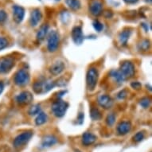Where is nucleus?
Returning a JSON list of instances; mask_svg holds the SVG:
<instances>
[{
	"instance_id": "nucleus-1",
	"label": "nucleus",
	"mask_w": 152,
	"mask_h": 152,
	"mask_svg": "<svg viewBox=\"0 0 152 152\" xmlns=\"http://www.w3.org/2000/svg\"><path fill=\"white\" fill-rule=\"evenodd\" d=\"M68 107H69V104L67 102L62 100H58L53 103L51 109L55 116L62 117L65 115Z\"/></svg>"
},
{
	"instance_id": "nucleus-2",
	"label": "nucleus",
	"mask_w": 152,
	"mask_h": 152,
	"mask_svg": "<svg viewBox=\"0 0 152 152\" xmlns=\"http://www.w3.org/2000/svg\"><path fill=\"white\" fill-rule=\"evenodd\" d=\"M98 71L96 68H90L86 74V84L88 90L92 91L96 88L98 81Z\"/></svg>"
},
{
	"instance_id": "nucleus-3",
	"label": "nucleus",
	"mask_w": 152,
	"mask_h": 152,
	"mask_svg": "<svg viewBox=\"0 0 152 152\" xmlns=\"http://www.w3.org/2000/svg\"><path fill=\"white\" fill-rule=\"evenodd\" d=\"M30 73L27 69H21L18 71L15 75V85L18 86H25L30 82Z\"/></svg>"
},
{
	"instance_id": "nucleus-4",
	"label": "nucleus",
	"mask_w": 152,
	"mask_h": 152,
	"mask_svg": "<svg viewBox=\"0 0 152 152\" xmlns=\"http://www.w3.org/2000/svg\"><path fill=\"white\" fill-rule=\"evenodd\" d=\"M33 135H34V133L31 131H27V132H23L22 134H19L14 140V142H13L14 147L15 148H20V147H23L30 141Z\"/></svg>"
},
{
	"instance_id": "nucleus-5",
	"label": "nucleus",
	"mask_w": 152,
	"mask_h": 152,
	"mask_svg": "<svg viewBox=\"0 0 152 152\" xmlns=\"http://www.w3.org/2000/svg\"><path fill=\"white\" fill-rule=\"evenodd\" d=\"M119 70H120V72L122 73L126 80L127 78L132 77L135 72V65H133V63H132L131 61H124L121 64V66H120Z\"/></svg>"
},
{
	"instance_id": "nucleus-6",
	"label": "nucleus",
	"mask_w": 152,
	"mask_h": 152,
	"mask_svg": "<svg viewBox=\"0 0 152 152\" xmlns=\"http://www.w3.org/2000/svg\"><path fill=\"white\" fill-rule=\"evenodd\" d=\"M59 41H60V37H59L58 33L54 31V30L52 31L49 35V37H48V50L50 52H55L58 49V45H59Z\"/></svg>"
},
{
	"instance_id": "nucleus-7",
	"label": "nucleus",
	"mask_w": 152,
	"mask_h": 152,
	"mask_svg": "<svg viewBox=\"0 0 152 152\" xmlns=\"http://www.w3.org/2000/svg\"><path fill=\"white\" fill-rule=\"evenodd\" d=\"M15 66V61L11 58H0V74L7 73Z\"/></svg>"
},
{
	"instance_id": "nucleus-8",
	"label": "nucleus",
	"mask_w": 152,
	"mask_h": 152,
	"mask_svg": "<svg viewBox=\"0 0 152 152\" xmlns=\"http://www.w3.org/2000/svg\"><path fill=\"white\" fill-rule=\"evenodd\" d=\"M25 17V9L20 6H13V18L16 23L19 24L23 21Z\"/></svg>"
},
{
	"instance_id": "nucleus-9",
	"label": "nucleus",
	"mask_w": 152,
	"mask_h": 152,
	"mask_svg": "<svg viewBox=\"0 0 152 152\" xmlns=\"http://www.w3.org/2000/svg\"><path fill=\"white\" fill-rule=\"evenodd\" d=\"M33 95L30 92L25 91V92H21L20 94H18L16 96V101H17L19 104H29L33 101Z\"/></svg>"
},
{
	"instance_id": "nucleus-10",
	"label": "nucleus",
	"mask_w": 152,
	"mask_h": 152,
	"mask_svg": "<svg viewBox=\"0 0 152 152\" xmlns=\"http://www.w3.org/2000/svg\"><path fill=\"white\" fill-rule=\"evenodd\" d=\"M72 40L77 45H80L84 41V35H83L82 28L80 26H75L72 30Z\"/></svg>"
},
{
	"instance_id": "nucleus-11",
	"label": "nucleus",
	"mask_w": 152,
	"mask_h": 152,
	"mask_svg": "<svg viewBox=\"0 0 152 152\" xmlns=\"http://www.w3.org/2000/svg\"><path fill=\"white\" fill-rule=\"evenodd\" d=\"M65 63L61 61H58L54 62L50 66V72L53 76H58V75H60L65 70Z\"/></svg>"
},
{
	"instance_id": "nucleus-12",
	"label": "nucleus",
	"mask_w": 152,
	"mask_h": 152,
	"mask_svg": "<svg viewBox=\"0 0 152 152\" xmlns=\"http://www.w3.org/2000/svg\"><path fill=\"white\" fill-rule=\"evenodd\" d=\"M42 18V14L39 9H34L30 13V24L31 26H36L40 23Z\"/></svg>"
},
{
	"instance_id": "nucleus-13",
	"label": "nucleus",
	"mask_w": 152,
	"mask_h": 152,
	"mask_svg": "<svg viewBox=\"0 0 152 152\" xmlns=\"http://www.w3.org/2000/svg\"><path fill=\"white\" fill-rule=\"evenodd\" d=\"M98 104L104 109H109L113 105V100L107 95H100L98 97Z\"/></svg>"
},
{
	"instance_id": "nucleus-14",
	"label": "nucleus",
	"mask_w": 152,
	"mask_h": 152,
	"mask_svg": "<svg viewBox=\"0 0 152 152\" xmlns=\"http://www.w3.org/2000/svg\"><path fill=\"white\" fill-rule=\"evenodd\" d=\"M102 9H103V5L102 3L97 1V0H94L92 1L91 4H90L89 10L90 13L92 14L93 16H99L101 15L102 13Z\"/></svg>"
},
{
	"instance_id": "nucleus-15",
	"label": "nucleus",
	"mask_w": 152,
	"mask_h": 152,
	"mask_svg": "<svg viewBox=\"0 0 152 152\" xmlns=\"http://www.w3.org/2000/svg\"><path fill=\"white\" fill-rule=\"evenodd\" d=\"M58 142V138L54 135H46L42 139V147L43 148H48L51 147Z\"/></svg>"
},
{
	"instance_id": "nucleus-16",
	"label": "nucleus",
	"mask_w": 152,
	"mask_h": 152,
	"mask_svg": "<svg viewBox=\"0 0 152 152\" xmlns=\"http://www.w3.org/2000/svg\"><path fill=\"white\" fill-rule=\"evenodd\" d=\"M132 124L128 121H123L117 126V133L120 135H124L131 131Z\"/></svg>"
},
{
	"instance_id": "nucleus-17",
	"label": "nucleus",
	"mask_w": 152,
	"mask_h": 152,
	"mask_svg": "<svg viewBox=\"0 0 152 152\" xmlns=\"http://www.w3.org/2000/svg\"><path fill=\"white\" fill-rule=\"evenodd\" d=\"M96 136L90 132H85L82 135V144L85 146H90L96 141Z\"/></svg>"
},
{
	"instance_id": "nucleus-18",
	"label": "nucleus",
	"mask_w": 152,
	"mask_h": 152,
	"mask_svg": "<svg viewBox=\"0 0 152 152\" xmlns=\"http://www.w3.org/2000/svg\"><path fill=\"white\" fill-rule=\"evenodd\" d=\"M56 87V83L54 80L50 79H43V86H42V94L50 92L53 88Z\"/></svg>"
},
{
	"instance_id": "nucleus-19",
	"label": "nucleus",
	"mask_w": 152,
	"mask_h": 152,
	"mask_svg": "<svg viewBox=\"0 0 152 152\" xmlns=\"http://www.w3.org/2000/svg\"><path fill=\"white\" fill-rule=\"evenodd\" d=\"M48 30H49V26L47 24H43L37 33V39L38 41H42L47 34Z\"/></svg>"
},
{
	"instance_id": "nucleus-20",
	"label": "nucleus",
	"mask_w": 152,
	"mask_h": 152,
	"mask_svg": "<svg viewBox=\"0 0 152 152\" xmlns=\"http://www.w3.org/2000/svg\"><path fill=\"white\" fill-rule=\"evenodd\" d=\"M131 34H132V32H131V30H124L120 33V35H119V39H120V43H121L123 45H127V41L129 39L130 36H131Z\"/></svg>"
},
{
	"instance_id": "nucleus-21",
	"label": "nucleus",
	"mask_w": 152,
	"mask_h": 152,
	"mask_svg": "<svg viewBox=\"0 0 152 152\" xmlns=\"http://www.w3.org/2000/svg\"><path fill=\"white\" fill-rule=\"evenodd\" d=\"M110 75L114 80L117 83H123L126 79L123 76V74L120 72V70H112V72H110Z\"/></svg>"
},
{
	"instance_id": "nucleus-22",
	"label": "nucleus",
	"mask_w": 152,
	"mask_h": 152,
	"mask_svg": "<svg viewBox=\"0 0 152 152\" xmlns=\"http://www.w3.org/2000/svg\"><path fill=\"white\" fill-rule=\"evenodd\" d=\"M65 3L72 10H78L81 7L80 0H65Z\"/></svg>"
},
{
	"instance_id": "nucleus-23",
	"label": "nucleus",
	"mask_w": 152,
	"mask_h": 152,
	"mask_svg": "<svg viewBox=\"0 0 152 152\" xmlns=\"http://www.w3.org/2000/svg\"><path fill=\"white\" fill-rule=\"evenodd\" d=\"M47 115L45 113H44V112H40L37 115V118L35 119V124L37 125V126H41V125L44 124L47 122Z\"/></svg>"
},
{
	"instance_id": "nucleus-24",
	"label": "nucleus",
	"mask_w": 152,
	"mask_h": 152,
	"mask_svg": "<svg viewBox=\"0 0 152 152\" xmlns=\"http://www.w3.org/2000/svg\"><path fill=\"white\" fill-rule=\"evenodd\" d=\"M42 86H43V79L38 80L35 81L33 85V89L35 93L37 94H42Z\"/></svg>"
},
{
	"instance_id": "nucleus-25",
	"label": "nucleus",
	"mask_w": 152,
	"mask_h": 152,
	"mask_svg": "<svg viewBox=\"0 0 152 152\" xmlns=\"http://www.w3.org/2000/svg\"><path fill=\"white\" fill-rule=\"evenodd\" d=\"M90 115L93 120H99L101 118V113L97 108L96 107H92L90 112Z\"/></svg>"
},
{
	"instance_id": "nucleus-26",
	"label": "nucleus",
	"mask_w": 152,
	"mask_h": 152,
	"mask_svg": "<svg viewBox=\"0 0 152 152\" xmlns=\"http://www.w3.org/2000/svg\"><path fill=\"white\" fill-rule=\"evenodd\" d=\"M40 112H41V107L39 104L33 105L32 107L30 108V110H29V114H30V115H38Z\"/></svg>"
},
{
	"instance_id": "nucleus-27",
	"label": "nucleus",
	"mask_w": 152,
	"mask_h": 152,
	"mask_svg": "<svg viewBox=\"0 0 152 152\" xmlns=\"http://www.w3.org/2000/svg\"><path fill=\"white\" fill-rule=\"evenodd\" d=\"M115 122V115L114 113H110L109 115H107V118H106V123L107 124L111 127L114 124Z\"/></svg>"
},
{
	"instance_id": "nucleus-28",
	"label": "nucleus",
	"mask_w": 152,
	"mask_h": 152,
	"mask_svg": "<svg viewBox=\"0 0 152 152\" xmlns=\"http://www.w3.org/2000/svg\"><path fill=\"white\" fill-rule=\"evenodd\" d=\"M150 42L148 40H143L142 42L139 45V50H142V51H146L150 48Z\"/></svg>"
},
{
	"instance_id": "nucleus-29",
	"label": "nucleus",
	"mask_w": 152,
	"mask_h": 152,
	"mask_svg": "<svg viewBox=\"0 0 152 152\" xmlns=\"http://www.w3.org/2000/svg\"><path fill=\"white\" fill-rule=\"evenodd\" d=\"M92 26H93V27H94V29L97 32H101L103 30H104V25H103L102 23H100V21L98 20H96L93 22V23H92Z\"/></svg>"
},
{
	"instance_id": "nucleus-30",
	"label": "nucleus",
	"mask_w": 152,
	"mask_h": 152,
	"mask_svg": "<svg viewBox=\"0 0 152 152\" xmlns=\"http://www.w3.org/2000/svg\"><path fill=\"white\" fill-rule=\"evenodd\" d=\"M140 105L142 106L143 108H148L151 104V99L150 98H147V97H144L141 99L140 101Z\"/></svg>"
},
{
	"instance_id": "nucleus-31",
	"label": "nucleus",
	"mask_w": 152,
	"mask_h": 152,
	"mask_svg": "<svg viewBox=\"0 0 152 152\" xmlns=\"http://www.w3.org/2000/svg\"><path fill=\"white\" fill-rule=\"evenodd\" d=\"M143 138H144V134H143V132H137L135 135H134V140H135V142H140V141H142L143 140Z\"/></svg>"
},
{
	"instance_id": "nucleus-32",
	"label": "nucleus",
	"mask_w": 152,
	"mask_h": 152,
	"mask_svg": "<svg viewBox=\"0 0 152 152\" xmlns=\"http://www.w3.org/2000/svg\"><path fill=\"white\" fill-rule=\"evenodd\" d=\"M8 45V41L6 39L5 37H0V50L5 49Z\"/></svg>"
},
{
	"instance_id": "nucleus-33",
	"label": "nucleus",
	"mask_w": 152,
	"mask_h": 152,
	"mask_svg": "<svg viewBox=\"0 0 152 152\" xmlns=\"http://www.w3.org/2000/svg\"><path fill=\"white\" fill-rule=\"evenodd\" d=\"M7 18V14L4 10H0V23H3Z\"/></svg>"
},
{
	"instance_id": "nucleus-34",
	"label": "nucleus",
	"mask_w": 152,
	"mask_h": 152,
	"mask_svg": "<svg viewBox=\"0 0 152 152\" xmlns=\"http://www.w3.org/2000/svg\"><path fill=\"white\" fill-rule=\"evenodd\" d=\"M55 83H56V86H59V87H63V86H65L67 84L66 80L64 78H61V79H59L57 81H55Z\"/></svg>"
},
{
	"instance_id": "nucleus-35",
	"label": "nucleus",
	"mask_w": 152,
	"mask_h": 152,
	"mask_svg": "<svg viewBox=\"0 0 152 152\" xmlns=\"http://www.w3.org/2000/svg\"><path fill=\"white\" fill-rule=\"evenodd\" d=\"M127 91H126V90H122V91H120V92L118 93L117 97L119 98V99H120V100H124V99H125V98L127 97Z\"/></svg>"
},
{
	"instance_id": "nucleus-36",
	"label": "nucleus",
	"mask_w": 152,
	"mask_h": 152,
	"mask_svg": "<svg viewBox=\"0 0 152 152\" xmlns=\"http://www.w3.org/2000/svg\"><path fill=\"white\" fill-rule=\"evenodd\" d=\"M131 86H132V88H134V89H140V88H141V84H140L139 81H135V82H132V84H131Z\"/></svg>"
},
{
	"instance_id": "nucleus-37",
	"label": "nucleus",
	"mask_w": 152,
	"mask_h": 152,
	"mask_svg": "<svg viewBox=\"0 0 152 152\" xmlns=\"http://www.w3.org/2000/svg\"><path fill=\"white\" fill-rule=\"evenodd\" d=\"M139 1V0H124V2H125L127 4H135Z\"/></svg>"
},
{
	"instance_id": "nucleus-38",
	"label": "nucleus",
	"mask_w": 152,
	"mask_h": 152,
	"mask_svg": "<svg viewBox=\"0 0 152 152\" xmlns=\"http://www.w3.org/2000/svg\"><path fill=\"white\" fill-rule=\"evenodd\" d=\"M78 120H80V124H82L83 120H84V114L83 113H80L79 116H78Z\"/></svg>"
},
{
	"instance_id": "nucleus-39",
	"label": "nucleus",
	"mask_w": 152,
	"mask_h": 152,
	"mask_svg": "<svg viewBox=\"0 0 152 152\" xmlns=\"http://www.w3.org/2000/svg\"><path fill=\"white\" fill-rule=\"evenodd\" d=\"M3 89H4V84L2 81H0V94L3 92Z\"/></svg>"
},
{
	"instance_id": "nucleus-40",
	"label": "nucleus",
	"mask_w": 152,
	"mask_h": 152,
	"mask_svg": "<svg viewBox=\"0 0 152 152\" xmlns=\"http://www.w3.org/2000/svg\"><path fill=\"white\" fill-rule=\"evenodd\" d=\"M76 152H80V151H78V150H76Z\"/></svg>"
}]
</instances>
